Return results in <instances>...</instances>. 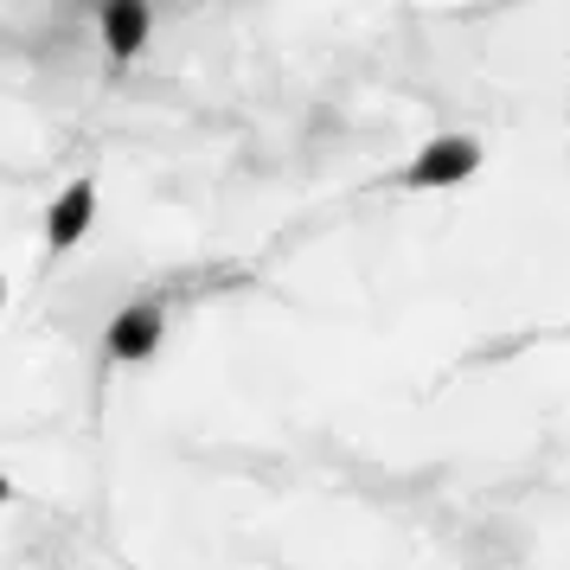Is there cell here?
I'll list each match as a JSON object with an SVG mask.
<instances>
[{
	"mask_svg": "<svg viewBox=\"0 0 570 570\" xmlns=\"http://www.w3.org/2000/svg\"><path fill=\"white\" fill-rule=\"evenodd\" d=\"M481 167V141L474 135H436L423 155L404 167V186H455Z\"/></svg>",
	"mask_w": 570,
	"mask_h": 570,
	"instance_id": "6da1fadb",
	"label": "cell"
},
{
	"mask_svg": "<svg viewBox=\"0 0 570 570\" xmlns=\"http://www.w3.org/2000/svg\"><path fill=\"white\" fill-rule=\"evenodd\" d=\"M160 327H167L160 302H129V308L109 321V360L141 365V360H148V353L160 346Z\"/></svg>",
	"mask_w": 570,
	"mask_h": 570,
	"instance_id": "7a4b0ae2",
	"label": "cell"
},
{
	"mask_svg": "<svg viewBox=\"0 0 570 570\" xmlns=\"http://www.w3.org/2000/svg\"><path fill=\"white\" fill-rule=\"evenodd\" d=\"M90 218H97V180H71L58 193L52 218H46V237H52V250H71L83 232H90Z\"/></svg>",
	"mask_w": 570,
	"mask_h": 570,
	"instance_id": "3957f363",
	"label": "cell"
},
{
	"mask_svg": "<svg viewBox=\"0 0 570 570\" xmlns=\"http://www.w3.org/2000/svg\"><path fill=\"white\" fill-rule=\"evenodd\" d=\"M148 27H155V13L148 7H135V0H116V7H104V39L116 58H135L141 46H148Z\"/></svg>",
	"mask_w": 570,
	"mask_h": 570,
	"instance_id": "277c9868",
	"label": "cell"
},
{
	"mask_svg": "<svg viewBox=\"0 0 570 570\" xmlns=\"http://www.w3.org/2000/svg\"><path fill=\"white\" fill-rule=\"evenodd\" d=\"M7 500H13V488H7V474H0V507H7Z\"/></svg>",
	"mask_w": 570,
	"mask_h": 570,
	"instance_id": "5b68a950",
	"label": "cell"
},
{
	"mask_svg": "<svg viewBox=\"0 0 570 570\" xmlns=\"http://www.w3.org/2000/svg\"><path fill=\"white\" fill-rule=\"evenodd\" d=\"M0 302H7V276H0Z\"/></svg>",
	"mask_w": 570,
	"mask_h": 570,
	"instance_id": "8992f818",
	"label": "cell"
}]
</instances>
